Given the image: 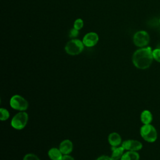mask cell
Wrapping results in <instances>:
<instances>
[{"label":"cell","mask_w":160,"mask_h":160,"mask_svg":"<svg viewBox=\"0 0 160 160\" xmlns=\"http://www.w3.org/2000/svg\"><path fill=\"white\" fill-rule=\"evenodd\" d=\"M83 21L81 19H77L74 22V28L79 30L83 27Z\"/></svg>","instance_id":"2e32d148"},{"label":"cell","mask_w":160,"mask_h":160,"mask_svg":"<svg viewBox=\"0 0 160 160\" xmlns=\"http://www.w3.org/2000/svg\"><path fill=\"white\" fill-rule=\"evenodd\" d=\"M153 59L151 48L146 47L136 50L132 55V60L133 64L137 68L145 69L151 65Z\"/></svg>","instance_id":"6da1fadb"},{"label":"cell","mask_w":160,"mask_h":160,"mask_svg":"<svg viewBox=\"0 0 160 160\" xmlns=\"http://www.w3.org/2000/svg\"><path fill=\"white\" fill-rule=\"evenodd\" d=\"M152 56L154 59L160 62V49H155L152 51Z\"/></svg>","instance_id":"e0dca14e"},{"label":"cell","mask_w":160,"mask_h":160,"mask_svg":"<svg viewBox=\"0 0 160 160\" xmlns=\"http://www.w3.org/2000/svg\"><path fill=\"white\" fill-rule=\"evenodd\" d=\"M48 156L51 160H61L62 157V153L59 149L53 148L48 151Z\"/></svg>","instance_id":"4fadbf2b"},{"label":"cell","mask_w":160,"mask_h":160,"mask_svg":"<svg viewBox=\"0 0 160 160\" xmlns=\"http://www.w3.org/2000/svg\"><path fill=\"white\" fill-rule=\"evenodd\" d=\"M133 42L136 46L143 48L149 44V36L145 31H138L133 36Z\"/></svg>","instance_id":"8992f818"},{"label":"cell","mask_w":160,"mask_h":160,"mask_svg":"<svg viewBox=\"0 0 160 160\" xmlns=\"http://www.w3.org/2000/svg\"><path fill=\"white\" fill-rule=\"evenodd\" d=\"M61 160H74V159L72 156L67 154V155H63Z\"/></svg>","instance_id":"ffe728a7"},{"label":"cell","mask_w":160,"mask_h":160,"mask_svg":"<svg viewBox=\"0 0 160 160\" xmlns=\"http://www.w3.org/2000/svg\"><path fill=\"white\" fill-rule=\"evenodd\" d=\"M10 106L16 110L23 111L28 109V101L20 95H14L10 99Z\"/></svg>","instance_id":"5b68a950"},{"label":"cell","mask_w":160,"mask_h":160,"mask_svg":"<svg viewBox=\"0 0 160 160\" xmlns=\"http://www.w3.org/2000/svg\"><path fill=\"white\" fill-rule=\"evenodd\" d=\"M78 34H79V30H78L74 28L72 29H71L69 32V36L72 38H74L77 37L78 36Z\"/></svg>","instance_id":"d6986e66"},{"label":"cell","mask_w":160,"mask_h":160,"mask_svg":"<svg viewBox=\"0 0 160 160\" xmlns=\"http://www.w3.org/2000/svg\"><path fill=\"white\" fill-rule=\"evenodd\" d=\"M84 44L79 39H72L68 42L65 46L66 52L72 56L80 54L84 49Z\"/></svg>","instance_id":"3957f363"},{"label":"cell","mask_w":160,"mask_h":160,"mask_svg":"<svg viewBox=\"0 0 160 160\" xmlns=\"http://www.w3.org/2000/svg\"><path fill=\"white\" fill-rule=\"evenodd\" d=\"M109 143L112 146H118L121 143V138L117 132H112L108 136Z\"/></svg>","instance_id":"30bf717a"},{"label":"cell","mask_w":160,"mask_h":160,"mask_svg":"<svg viewBox=\"0 0 160 160\" xmlns=\"http://www.w3.org/2000/svg\"><path fill=\"white\" fill-rule=\"evenodd\" d=\"M0 114H1L0 119L1 121L7 120L9 118V113L7 109H6L1 108L0 109Z\"/></svg>","instance_id":"9a60e30c"},{"label":"cell","mask_w":160,"mask_h":160,"mask_svg":"<svg viewBox=\"0 0 160 160\" xmlns=\"http://www.w3.org/2000/svg\"><path fill=\"white\" fill-rule=\"evenodd\" d=\"M159 22H160V20H159Z\"/></svg>","instance_id":"7402d4cb"},{"label":"cell","mask_w":160,"mask_h":160,"mask_svg":"<svg viewBox=\"0 0 160 160\" xmlns=\"http://www.w3.org/2000/svg\"><path fill=\"white\" fill-rule=\"evenodd\" d=\"M140 134L143 139L149 142H153L156 141L158 138L157 131L151 124H144L141 128Z\"/></svg>","instance_id":"7a4b0ae2"},{"label":"cell","mask_w":160,"mask_h":160,"mask_svg":"<svg viewBox=\"0 0 160 160\" xmlns=\"http://www.w3.org/2000/svg\"><path fill=\"white\" fill-rule=\"evenodd\" d=\"M73 146L72 142L69 139L62 141L59 145V149L63 155H67L72 151Z\"/></svg>","instance_id":"9c48e42d"},{"label":"cell","mask_w":160,"mask_h":160,"mask_svg":"<svg viewBox=\"0 0 160 160\" xmlns=\"http://www.w3.org/2000/svg\"><path fill=\"white\" fill-rule=\"evenodd\" d=\"M96 160H112V159L109 156H102L99 157L98 159H96Z\"/></svg>","instance_id":"44dd1931"},{"label":"cell","mask_w":160,"mask_h":160,"mask_svg":"<svg viewBox=\"0 0 160 160\" xmlns=\"http://www.w3.org/2000/svg\"><path fill=\"white\" fill-rule=\"evenodd\" d=\"M141 121L144 124H151L152 121V114L149 110H144L141 114Z\"/></svg>","instance_id":"7c38bea8"},{"label":"cell","mask_w":160,"mask_h":160,"mask_svg":"<svg viewBox=\"0 0 160 160\" xmlns=\"http://www.w3.org/2000/svg\"><path fill=\"white\" fill-rule=\"evenodd\" d=\"M139 154L136 151H128L123 154L121 160H139Z\"/></svg>","instance_id":"5bb4252c"},{"label":"cell","mask_w":160,"mask_h":160,"mask_svg":"<svg viewBox=\"0 0 160 160\" xmlns=\"http://www.w3.org/2000/svg\"><path fill=\"white\" fill-rule=\"evenodd\" d=\"M99 40V37L97 33L91 32L87 33L82 39V42L86 47H92L95 46Z\"/></svg>","instance_id":"ba28073f"},{"label":"cell","mask_w":160,"mask_h":160,"mask_svg":"<svg viewBox=\"0 0 160 160\" xmlns=\"http://www.w3.org/2000/svg\"><path fill=\"white\" fill-rule=\"evenodd\" d=\"M28 121V115L24 111L17 113L11 120V126L16 129H23Z\"/></svg>","instance_id":"277c9868"},{"label":"cell","mask_w":160,"mask_h":160,"mask_svg":"<svg viewBox=\"0 0 160 160\" xmlns=\"http://www.w3.org/2000/svg\"><path fill=\"white\" fill-rule=\"evenodd\" d=\"M112 153L111 155V158L112 160H119L121 158L122 156L124 154V149L121 146V147H117V146H112Z\"/></svg>","instance_id":"8fae6325"},{"label":"cell","mask_w":160,"mask_h":160,"mask_svg":"<svg viewBox=\"0 0 160 160\" xmlns=\"http://www.w3.org/2000/svg\"><path fill=\"white\" fill-rule=\"evenodd\" d=\"M121 146L124 149V150L126 149L128 151H137L142 149V144L141 142L138 141L129 139L124 141L122 143Z\"/></svg>","instance_id":"52a82bcc"},{"label":"cell","mask_w":160,"mask_h":160,"mask_svg":"<svg viewBox=\"0 0 160 160\" xmlns=\"http://www.w3.org/2000/svg\"><path fill=\"white\" fill-rule=\"evenodd\" d=\"M23 160H40V159H39V158L36 155L30 153V154H26L24 157Z\"/></svg>","instance_id":"ac0fdd59"}]
</instances>
